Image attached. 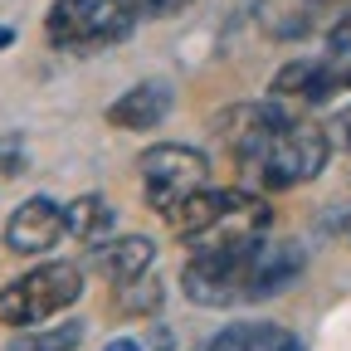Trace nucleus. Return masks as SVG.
<instances>
[{
	"label": "nucleus",
	"mask_w": 351,
	"mask_h": 351,
	"mask_svg": "<svg viewBox=\"0 0 351 351\" xmlns=\"http://www.w3.org/2000/svg\"><path fill=\"white\" fill-rule=\"evenodd\" d=\"M171 234L181 239L186 254H230L249 249L258 239H269L274 210L263 200V191L249 186H205L186 205H176L166 215Z\"/></svg>",
	"instance_id": "obj_3"
},
{
	"label": "nucleus",
	"mask_w": 351,
	"mask_h": 351,
	"mask_svg": "<svg viewBox=\"0 0 351 351\" xmlns=\"http://www.w3.org/2000/svg\"><path fill=\"white\" fill-rule=\"evenodd\" d=\"M83 341V327L78 322H69V327H54V332H39V337H20V341H10V351H73Z\"/></svg>",
	"instance_id": "obj_14"
},
{
	"label": "nucleus",
	"mask_w": 351,
	"mask_h": 351,
	"mask_svg": "<svg viewBox=\"0 0 351 351\" xmlns=\"http://www.w3.org/2000/svg\"><path fill=\"white\" fill-rule=\"evenodd\" d=\"M69 234V219H64V205L49 200V195H29L10 210L5 230H0V239H5V249L15 258H39L49 254L59 239Z\"/></svg>",
	"instance_id": "obj_8"
},
{
	"label": "nucleus",
	"mask_w": 351,
	"mask_h": 351,
	"mask_svg": "<svg viewBox=\"0 0 351 351\" xmlns=\"http://www.w3.org/2000/svg\"><path fill=\"white\" fill-rule=\"evenodd\" d=\"M351 88V59H337V54H322V59H293L274 73V88L269 93L293 103V108H317V103H332L337 93Z\"/></svg>",
	"instance_id": "obj_7"
},
{
	"label": "nucleus",
	"mask_w": 351,
	"mask_h": 351,
	"mask_svg": "<svg viewBox=\"0 0 351 351\" xmlns=\"http://www.w3.org/2000/svg\"><path fill=\"white\" fill-rule=\"evenodd\" d=\"M176 108V93H171V83L166 78H142L137 88H127L122 98H112L108 108V127L117 132H152L171 117Z\"/></svg>",
	"instance_id": "obj_9"
},
{
	"label": "nucleus",
	"mask_w": 351,
	"mask_h": 351,
	"mask_svg": "<svg viewBox=\"0 0 351 351\" xmlns=\"http://www.w3.org/2000/svg\"><path fill=\"white\" fill-rule=\"evenodd\" d=\"M10 44H15V29H10V25H0V49H10Z\"/></svg>",
	"instance_id": "obj_19"
},
{
	"label": "nucleus",
	"mask_w": 351,
	"mask_h": 351,
	"mask_svg": "<svg viewBox=\"0 0 351 351\" xmlns=\"http://www.w3.org/2000/svg\"><path fill=\"white\" fill-rule=\"evenodd\" d=\"M327 54H337V59H351V15L332 29V39H327Z\"/></svg>",
	"instance_id": "obj_17"
},
{
	"label": "nucleus",
	"mask_w": 351,
	"mask_h": 351,
	"mask_svg": "<svg viewBox=\"0 0 351 351\" xmlns=\"http://www.w3.org/2000/svg\"><path fill=\"white\" fill-rule=\"evenodd\" d=\"M142 171V195L147 205L166 219L176 205H186L195 191L210 186V156L200 147H181V142H156L142 152L137 161Z\"/></svg>",
	"instance_id": "obj_6"
},
{
	"label": "nucleus",
	"mask_w": 351,
	"mask_h": 351,
	"mask_svg": "<svg viewBox=\"0 0 351 351\" xmlns=\"http://www.w3.org/2000/svg\"><path fill=\"white\" fill-rule=\"evenodd\" d=\"M88 263L98 269V278H108L112 288H122V283H132V278L156 274V239H147V234H117V239H103V244H93Z\"/></svg>",
	"instance_id": "obj_10"
},
{
	"label": "nucleus",
	"mask_w": 351,
	"mask_h": 351,
	"mask_svg": "<svg viewBox=\"0 0 351 351\" xmlns=\"http://www.w3.org/2000/svg\"><path fill=\"white\" fill-rule=\"evenodd\" d=\"M302 274V249L258 239L230 254H191L181 269V293L195 307H244L283 293Z\"/></svg>",
	"instance_id": "obj_2"
},
{
	"label": "nucleus",
	"mask_w": 351,
	"mask_h": 351,
	"mask_svg": "<svg viewBox=\"0 0 351 351\" xmlns=\"http://www.w3.org/2000/svg\"><path fill=\"white\" fill-rule=\"evenodd\" d=\"M337 142H341V147L351 152V103H346V108L337 112Z\"/></svg>",
	"instance_id": "obj_18"
},
{
	"label": "nucleus",
	"mask_w": 351,
	"mask_h": 351,
	"mask_svg": "<svg viewBox=\"0 0 351 351\" xmlns=\"http://www.w3.org/2000/svg\"><path fill=\"white\" fill-rule=\"evenodd\" d=\"M137 10L127 0H54L44 10V39L64 54H98L117 49L137 29Z\"/></svg>",
	"instance_id": "obj_4"
},
{
	"label": "nucleus",
	"mask_w": 351,
	"mask_h": 351,
	"mask_svg": "<svg viewBox=\"0 0 351 351\" xmlns=\"http://www.w3.org/2000/svg\"><path fill=\"white\" fill-rule=\"evenodd\" d=\"M64 219H69V234L83 239V244H103V239L112 234V225H117V215H112V205H108L103 195H78V200H69V205H64Z\"/></svg>",
	"instance_id": "obj_12"
},
{
	"label": "nucleus",
	"mask_w": 351,
	"mask_h": 351,
	"mask_svg": "<svg viewBox=\"0 0 351 351\" xmlns=\"http://www.w3.org/2000/svg\"><path fill=\"white\" fill-rule=\"evenodd\" d=\"M215 132L239 171V186L249 191L307 186L327 171L332 156V132L274 93L263 103H230L215 117Z\"/></svg>",
	"instance_id": "obj_1"
},
{
	"label": "nucleus",
	"mask_w": 351,
	"mask_h": 351,
	"mask_svg": "<svg viewBox=\"0 0 351 351\" xmlns=\"http://www.w3.org/2000/svg\"><path fill=\"white\" fill-rule=\"evenodd\" d=\"M288 346H298V337L288 332V327H278V322H234V327H225V332H215L200 351H288Z\"/></svg>",
	"instance_id": "obj_11"
},
{
	"label": "nucleus",
	"mask_w": 351,
	"mask_h": 351,
	"mask_svg": "<svg viewBox=\"0 0 351 351\" xmlns=\"http://www.w3.org/2000/svg\"><path fill=\"white\" fill-rule=\"evenodd\" d=\"M341 239H346V244H351V210H346V215H341Z\"/></svg>",
	"instance_id": "obj_21"
},
{
	"label": "nucleus",
	"mask_w": 351,
	"mask_h": 351,
	"mask_svg": "<svg viewBox=\"0 0 351 351\" xmlns=\"http://www.w3.org/2000/svg\"><path fill=\"white\" fill-rule=\"evenodd\" d=\"M117 302H122V313L127 317H137V313H156V302H161V288H156V274L147 278H132L117 288Z\"/></svg>",
	"instance_id": "obj_13"
},
{
	"label": "nucleus",
	"mask_w": 351,
	"mask_h": 351,
	"mask_svg": "<svg viewBox=\"0 0 351 351\" xmlns=\"http://www.w3.org/2000/svg\"><path fill=\"white\" fill-rule=\"evenodd\" d=\"M108 351H142V341H112Z\"/></svg>",
	"instance_id": "obj_20"
},
{
	"label": "nucleus",
	"mask_w": 351,
	"mask_h": 351,
	"mask_svg": "<svg viewBox=\"0 0 351 351\" xmlns=\"http://www.w3.org/2000/svg\"><path fill=\"white\" fill-rule=\"evenodd\" d=\"M298 5H337V0H298Z\"/></svg>",
	"instance_id": "obj_22"
},
{
	"label": "nucleus",
	"mask_w": 351,
	"mask_h": 351,
	"mask_svg": "<svg viewBox=\"0 0 351 351\" xmlns=\"http://www.w3.org/2000/svg\"><path fill=\"white\" fill-rule=\"evenodd\" d=\"M83 298V269L78 263H34L20 278H10L0 288V327L10 332H34L49 317L69 313Z\"/></svg>",
	"instance_id": "obj_5"
},
{
	"label": "nucleus",
	"mask_w": 351,
	"mask_h": 351,
	"mask_svg": "<svg viewBox=\"0 0 351 351\" xmlns=\"http://www.w3.org/2000/svg\"><path fill=\"white\" fill-rule=\"evenodd\" d=\"M15 152H25L20 137H0V171H5V176H20L25 171V156H15Z\"/></svg>",
	"instance_id": "obj_16"
},
{
	"label": "nucleus",
	"mask_w": 351,
	"mask_h": 351,
	"mask_svg": "<svg viewBox=\"0 0 351 351\" xmlns=\"http://www.w3.org/2000/svg\"><path fill=\"white\" fill-rule=\"evenodd\" d=\"M127 5L137 10V20H171V15L191 10L195 0H127Z\"/></svg>",
	"instance_id": "obj_15"
}]
</instances>
